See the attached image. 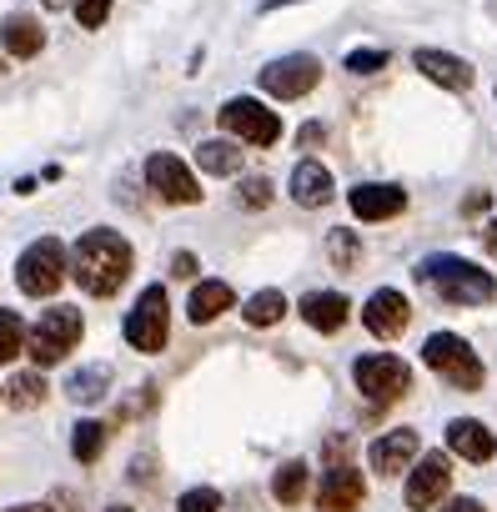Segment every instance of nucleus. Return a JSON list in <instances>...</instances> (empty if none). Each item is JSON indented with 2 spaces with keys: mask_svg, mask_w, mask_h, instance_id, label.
I'll return each instance as SVG.
<instances>
[{
  "mask_svg": "<svg viewBox=\"0 0 497 512\" xmlns=\"http://www.w3.org/2000/svg\"><path fill=\"white\" fill-rule=\"evenodd\" d=\"M171 277H181V282L196 277V256H191V251H176V256H171Z\"/></svg>",
  "mask_w": 497,
  "mask_h": 512,
  "instance_id": "34",
  "label": "nucleus"
},
{
  "mask_svg": "<svg viewBox=\"0 0 497 512\" xmlns=\"http://www.w3.org/2000/svg\"><path fill=\"white\" fill-rule=\"evenodd\" d=\"M442 512H487V507H482L477 497H447V502H442Z\"/></svg>",
  "mask_w": 497,
  "mask_h": 512,
  "instance_id": "35",
  "label": "nucleus"
},
{
  "mask_svg": "<svg viewBox=\"0 0 497 512\" xmlns=\"http://www.w3.org/2000/svg\"><path fill=\"white\" fill-rule=\"evenodd\" d=\"M221 131L236 136V141H252V146H277L282 141V116L267 111L252 96H236V101L221 106Z\"/></svg>",
  "mask_w": 497,
  "mask_h": 512,
  "instance_id": "7",
  "label": "nucleus"
},
{
  "mask_svg": "<svg viewBox=\"0 0 497 512\" xmlns=\"http://www.w3.org/2000/svg\"><path fill=\"white\" fill-rule=\"evenodd\" d=\"M21 352H26V322H21L16 312L0 307V362H11V357H21Z\"/></svg>",
  "mask_w": 497,
  "mask_h": 512,
  "instance_id": "29",
  "label": "nucleus"
},
{
  "mask_svg": "<svg viewBox=\"0 0 497 512\" xmlns=\"http://www.w3.org/2000/svg\"><path fill=\"white\" fill-rule=\"evenodd\" d=\"M0 41H6V51H11L16 61H31V56L46 46V31H41L31 16H11L6 26H0Z\"/></svg>",
  "mask_w": 497,
  "mask_h": 512,
  "instance_id": "21",
  "label": "nucleus"
},
{
  "mask_svg": "<svg viewBox=\"0 0 497 512\" xmlns=\"http://www.w3.org/2000/svg\"><path fill=\"white\" fill-rule=\"evenodd\" d=\"M11 512H51V507H41V502H26V507H11Z\"/></svg>",
  "mask_w": 497,
  "mask_h": 512,
  "instance_id": "37",
  "label": "nucleus"
},
{
  "mask_svg": "<svg viewBox=\"0 0 497 512\" xmlns=\"http://www.w3.org/2000/svg\"><path fill=\"white\" fill-rule=\"evenodd\" d=\"M131 272H136V251H131V241L121 231L96 226L71 251V277H76V287L86 297H116L131 282Z\"/></svg>",
  "mask_w": 497,
  "mask_h": 512,
  "instance_id": "1",
  "label": "nucleus"
},
{
  "mask_svg": "<svg viewBox=\"0 0 497 512\" xmlns=\"http://www.w3.org/2000/svg\"><path fill=\"white\" fill-rule=\"evenodd\" d=\"M106 387H111V367H81V372L66 382V392H71L76 402H101Z\"/></svg>",
  "mask_w": 497,
  "mask_h": 512,
  "instance_id": "24",
  "label": "nucleus"
},
{
  "mask_svg": "<svg viewBox=\"0 0 497 512\" xmlns=\"http://www.w3.org/2000/svg\"><path fill=\"white\" fill-rule=\"evenodd\" d=\"M302 492H307V462H282V472L272 477V497L277 502H302Z\"/></svg>",
  "mask_w": 497,
  "mask_h": 512,
  "instance_id": "25",
  "label": "nucleus"
},
{
  "mask_svg": "<svg viewBox=\"0 0 497 512\" xmlns=\"http://www.w3.org/2000/svg\"><path fill=\"white\" fill-rule=\"evenodd\" d=\"M387 66V51H352L347 56V71L352 76H372V71H382Z\"/></svg>",
  "mask_w": 497,
  "mask_h": 512,
  "instance_id": "33",
  "label": "nucleus"
},
{
  "mask_svg": "<svg viewBox=\"0 0 497 512\" xmlns=\"http://www.w3.org/2000/svg\"><path fill=\"white\" fill-rule=\"evenodd\" d=\"M347 317H352V302H347L342 292H307V297H302V322H307L312 332H322V337L342 332Z\"/></svg>",
  "mask_w": 497,
  "mask_h": 512,
  "instance_id": "17",
  "label": "nucleus"
},
{
  "mask_svg": "<svg viewBox=\"0 0 497 512\" xmlns=\"http://www.w3.org/2000/svg\"><path fill=\"white\" fill-rule=\"evenodd\" d=\"M422 362L437 372V377H447L452 387H462V392H477L482 387V362H477V352L457 337V332H432L427 342H422Z\"/></svg>",
  "mask_w": 497,
  "mask_h": 512,
  "instance_id": "5",
  "label": "nucleus"
},
{
  "mask_svg": "<svg viewBox=\"0 0 497 512\" xmlns=\"http://www.w3.org/2000/svg\"><path fill=\"white\" fill-rule=\"evenodd\" d=\"M362 497H367V482H362L357 467L342 462V467H327L322 472V487H317V507L322 512H357Z\"/></svg>",
  "mask_w": 497,
  "mask_h": 512,
  "instance_id": "15",
  "label": "nucleus"
},
{
  "mask_svg": "<svg viewBox=\"0 0 497 512\" xmlns=\"http://www.w3.org/2000/svg\"><path fill=\"white\" fill-rule=\"evenodd\" d=\"M322 81V61L317 56H282L262 71V91L277 101H302L307 91H317Z\"/></svg>",
  "mask_w": 497,
  "mask_h": 512,
  "instance_id": "10",
  "label": "nucleus"
},
{
  "mask_svg": "<svg viewBox=\"0 0 497 512\" xmlns=\"http://www.w3.org/2000/svg\"><path fill=\"white\" fill-rule=\"evenodd\" d=\"M81 332H86V322H81L76 307H51V312H41V322L26 332V357H31L36 367H56V362H66V357L76 352Z\"/></svg>",
  "mask_w": 497,
  "mask_h": 512,
  "instance_id": "3",
  "label": "nucleus"
},
{
  "mask_svg": "<svg viewBox=\"0 0 497 512\" xmlns=\"http://www.w3.org/2000/svg\"><path fill=\"white\" fill-rule=\"evenodd\" d=\"M71 277V262H66V246L56 236H41L21 251V262H16V287L26 297H56L61 282Z\"/></svg>",
  "mask_w": 497,
  "mask_h": 512,
  "instance_id": "4",
  "label": "nucleus"
},
{
  "mask_svg": "<svg viewBox=\"0 0 497 512\" xmlns=\"http://www.w3.org/2000/svg\"><path fill=\"white\" fill-rule=\"evenodd\" d=\"M362 322H367V332H372V337L392 342V337H402V332H407V322H412V307H407V297H402V292L382 287V292H372V297H367V307H362Z\"/></svg>",
  "mask_w": 497,
  "mask_h": 512,
  "instance_id": "12",
  "label": "nucleus"
},
{
  "mask_svg": "<svg viewBox=\"0 0 497 512\" xmlns=\"http://www.w3.org/2000/svg\"><path fill=\"white\" fill-rule=\"evenodd\" d=\"M352 382H357V392H362L367 402L387 407V402L407 397V387H412V367H407L402 357H392V352H367V357L352 362Z\"/></svg>",
  "mask_w": 497,
  "mask_h": 512,
  "instance_id": "6",
  "label": "nucleus"
},
{
  "mask_svg": "<svg viewBox=\"0 0 497 512\" xmlns=\"http://www.w3.org/2000/svg\"><path fill=\"white\" fill-rule=\"evenodd\" d=\"M447 487H452V462L442 452H427L412 467V477H407V507L412 512H427V507H437L447 497Z\"/></svg>",
  "mask_w": 497,
  "mask_h": 512,
  "instance_id": "11",
  "label": "nucleus"
},
{
  "mask_svg": "<svg viewBox=\"0 0 497 512\" xmlns=\"http://www.w3.org/2000/svg\"><path fill=\"white\" fill-rule=\"evenodd\" d=\"M166 337H171V317H166V292L161 287H146L141 297H136V307H131V317H126V342L136 347V352H161L166 347Z\"/></svg>",
  "mask_w": 497,
  "mask_h": 512,
  "instance_id": "8",
  "label": "nucleus"
},
{
  "mask_svg": "<svg viewBox=\"0 0 497 512\" xmlns=\"http://www.w3.org/2000/svg\"><path fill=\"white\" fill-rule=\"evenodd\" d=\"M241 317H246V327H277V322L287 317V297H282L277 287H267V292H257V297L241 302Z\"/></svg>",
  "mask_w": 497,
  "mask_h": 512,
  "instance_id": "23",
  "label": "nucleus"
},
{
  "mask_svg": "<svg viewBox=\"0 0 497 512\" xmlns=\"http://www.w3.org/2000/svg\"><path fill=\"white\" fill-rule=\"evenodd\" d=\"M146 186L161 201H171V206H196L201 201V186H196L191 166L181 156H171V151H151L146 156Z\"/></svg>",
  "mask_w": 497,
  "mask_h": 512,
  "instance_id": "9",
  "label": "nucleus"
},
{
  "mask_svg": "<svg viewBox=\"0 0 497 512\" xmlns=\"http://www.w3.org/2000/svg\"><path fill=\"white\" fill-rule=\"evenodd\" d=\"M487 246H492V251H497V221H492V226H487Z\"/></svg>",
  "mask_w": 497,
  "mask_h": 512,
  "instance_id": "38",
  "label": "nucleus"
},
{
  "mask_svg": "<svg viewBox=\"0 0 497 512\" xmlns=\"http://www.w3.org/2000/svg\"><path fill=\"white\" fill-rule=\"evenodd\" d=\"M176 512H221V492L216 487H191V492H181Z\"/></svg>",
  "mask_w": 497,
  "mask_h": 512,
  "instance_id": "30",
  "label": "nucleus"
},
{
  "mask_svg": "<svg viewBox=\"0 0 497 512\" xmlns=\"http://www.w3.org/2000/svg\"><path fill=\"white\" fill-rule=\"evenodd\" d=\"M327 256L342 267V272H352L357 262H362V241H357V231H347V226H337L332 236H327Z\"/></svg>",
  "mask_w": 497,
  "mask_h": 512,
  "instance_id": "27",
  "label": "nucleus"
},
{
  "mask_svg": "<svg viewBox=\"0 0 497 512\" xmlns=\"http://www.w3.org/2000/svg\"><path fill=\"white\" fill-rule=\"evenodd\" d=\"M41 6H46V11H66V6H71V0H41Z\"/></svg>",
  "mask_w": 497,
  "mask_h": 512,
  "instance_id": "36",
  "label": "nucleus"
},
{
  "mask_svg": "<svg viewBox=\"0 0 497 512\" xmlns=\"http://www.w3.org/2000/svg\"><path fill=\"white\" fill-rule=\"evenodd\" d=\"M412 66H417L427 81L447 86V91H467V86H472V66H467L462 56H447V51H417Z\"/></svg>",
  "mask_w": 497,
  "mask_h": 512,
  "instance_id": "18",
  "label": "nucleus"
},
{
  "mask_svg": "<svg viewBox=\"0 0 497 512\" xmlns=\"http://www.w3.org/2000/svg\"><path fill=\"white\" fill-rule=\"evenodd\" d=\"M447 447H452L462 462H492V457H497V437H492L477 417H452V422H447Z\"/></svg>",
  "mask_w": 497,
  "mask_h": 512,
  "instance_id": "16",
  "label": "nucleus"
},
{
  "mask_svg": "<svg viewBox=\"0 0 497 512\" xmlns=\"http://www.w3.org/2000/svg\"><path fill=\"white\" fill-rule=\"evenodd\" d=\"M347 206H352L357 221H392L407 206V191L392 186V181H362V186H352Z\"/></svg>",
  "mask_w": 497,
  "mask_h": 512,
  "instance_id": "14",
  "label": "nucleus"
},
{
  "mask_svg": "<svg viewBox=\"0 0 497 512\" xmlns=\"http://www.w3.org/2000/svg\"><path fill=\"white\" fill-rule=\"evenodd\" d=\"M417 452H422V437H417L412 427H397V432H382V437L367 447V462H372V472L397 477V472H407V467L417 462Z\"/></svg>",
  "mask_w": 497,
  "mask_h": 512,
  "instance_id": "13",
  "label": "nucleus"
},
{
  "mask_svg": "<svg viewBox=\"0 0 497 512\" xmlns=\"http://www.w3.org/2000/svg\"><path fill=\"white\" fill-rule=\"evenodd\" d=\"M71 6H76V21H81L86 31H101L106 16H111V0H71Z\"/></svg>",
  "mask_w": 497,
  "mask_h": 512,
  "instance_id": "31",
  "label": "nucleus"
},
{
  "mask_svg": "<svg viewBox=\"0 0 497 512\" xmlns=\"http://www.w3.org/2000/svg\"><path fill=\"white\" fill-rule=\"evenodd\" d=\"M6 397H11V407L31 412V407H36V402L46 397V377H41V367H36V372H21V377H11Z\"/></svg>",
  "mask_w": 497,
  "mask_h": 512,
  "instance_id": "26",
  "label": "nucleus"
},
{
  "mask_svg": "<svg viewBox=\"0 0 497 512\" xmlns=\"http://www.w3.org/2000/svg\"><path fill=\"white\" fill-rule=\"evenodd\" d=\"M111 512H131V507H111Z\"/></svg>",
  "mask_w": 497,
  "mask_h": 512,
  "instance_id": "39",
  "label": "nucleus"
},
{
  "mask_svg": "<svg viewBox=\"0 0 497 512\" xmlns=\"http://www.w3.org/2000/svg\"><path fill=\"white\" fill-rule=\"evenodd\" d=\"M231 302H236V292H231L226 282H196V287H191V302H186V317H191L196 327H206V322H216L221 312H231Z\"/></svg>",
  "mask_w": 497,
  "mask_h": 512,
  "instance_id": "20",
  "label": "nucleus"
},
{
  "mask_svg": "<svg viewBox=\"0 0 497 512\" xmlns=\"http://www.w3.org/2000/svg\"><path fill=\"white\" fill-rule=\"evenodd\" d=\"M236 201L241 206H272V181H262V176H252V181H241V191H236Z\"/></svg>",
  "mask_w": 497,
  "mask_h": 512,
  "instance_id": "32",
  "label": "nucleus"
},
{
  "mask_svg": "<svg viewBox=\"0 0 497 512\" xmlns=\"http://www.w3.org/2000/svg\"><path fill=\"white\" fill-rule=\"evenodd\" d=\"M196 166L206 176H236L241 171V146L236 141H201L196 146Z\"/></svg>",
  "mask_w": 497,
  "mask_h": 512,
  "instance_id": "22",
  "label": "nucleus"
},
{
  "mask_svg": "<svg viewBox=\"0 0 497 512\" xmlns=\"http://www.w3.org/2000/svg\"><path fill=\"white\" fill-rule=\"evenodd\" d=\"M101 447H106V427H101V422H76V432H71V452H76V462H96Z\"/></svg>",
  "mask_w": 497,
  "mask_h": 512,
  "instance_id": "28",
  "label": "nucleus"
},
{
  "mask_svg": "<svg viewBox=\"0 0 497 512\" xmlns=\"http://www.w3.org/2000/svg\"><path fill=\"white\" fill-rule=\"evenodd\" d=\"M417 282L432 287L447 307H487L497 297L492 272H482L477 262H462V256H427L417 267Z\"/></svg>",
  "mask_w": 497,
  "mask_h": 512,
  "instance_id": "2",
  "label": "nucleus"
},
{
  "mask_svg": "<svg viewBox=\"0 0 497 512\" xmlns=\"http://www.w3.org/2000/svg\"><path fill=\"white\" fill-rule=\"evenodd\" d=\"M332 191H337V181H332V171H327L322 161H302V166L292 171V201H297V206L317 211V206L332 201Z\"/></svg>",
  "mask_w": 497,
  "mask_h": 512,
  "instance_id": "19",
  "label": "nucleus"
}]
</instances>
